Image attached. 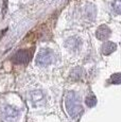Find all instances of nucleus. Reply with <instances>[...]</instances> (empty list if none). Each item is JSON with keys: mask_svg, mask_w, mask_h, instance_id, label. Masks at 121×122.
Wrapping results in <instances>:
<instances>
[{"mask_svg": "<svg viewBox=\"0 0 121 122\" xmlns=\"http://www.w3.org/2000/svg\"><path fill=\"white\" fill-rule=\"evenodd\" d=\"M65 106L67 112L72 119H76L83 112V106L81 104L80 97L74 91H69L65 97Z\"/></svg>", "mask_w": 121, "mask_h": 122, "instance_id": "f257e3e1", "label": "nucleus"}, {"mask_svg": "<svg viewBox=\"0 0 121 122\" xmlns=\"http://www.w3.org/2000/svg\"><path fill=\"white\" fill-rule=\"evenodd\" d=\"M53 60V53L50 49H41L38 53H37L36 56V64L39 65V66H48L52 63Z\"/></svg>", "mask_w": 121, "mask_h": 122, "instance_id": "f03ea898", "label": "nucleus"}, {"mask_svg": "<svg viewBox=\"0 0 121 122\" xmlns=\"http://www.w3.org/2000/svg\"><path fill=\"white\" fill-rule=\"evenodd\" d=\"M32 54H33V50H30V49L19 50L13 56V62L15 64H27L31 60Z\"/></svg>", "mask_w": 121, "mask_h": 122, "instance_id": "7ed1b4c3", "label": "nucleus"}, {"mask_svg": "<svg viewBox=\"0 0 121 122\" xmlns=\"http://www.w3.org/2000/svg\"><path fill=\"white\" fill-rule=\"evenodd\" d=\"M18 117V111L12 106H5L2 111V118L6 121H13Z\"/></svg>", "mask_w": 121, "mask_h": 122, "instance_id": "20e7f679", "label": "nucleus"}, {"mask_svg": "<svg viewBox=\"0 0 121 122\" xmlns=\"http://www.w3.org/2000/svg\"><path fill=\"white\" fill-rule=\"evenodd\" d=\"M81 45H82V41H81V38L78 36L70 37V38H68L66 41V43H65L66 48L69 49L70 51H78L79 49H80Z\"/></svg>", "mask_w": 121, "mask_h": 122, "instance_id": "39448f33", "label": "nucleus"}, {"mask_svg": "<svg viewBox=\"0 0 121 122\" xmlns=\"http://www.w3.org/2000/svg\"><path fill=\"white\" fill-rule=\"evenodd\" d=\"M96 36L100 41H105V39H107L108 37L111 36V29L105 25H101V27H99L97 29Z\"/></svg>", "mask_w": 121, "mask_h": 122, "instance_id": "423d86ee", "label": "nucleus"}, {"mask_svg": "<svg viewBox=\"0 0 121 122\" xmlns=\"http://www.w3.org/2000/svg\"><path fill=\"white\" fill-rule=\"evenodd\" d=\"M101 49L104 55H109L111 53H113L117 49V45L115 43H113V41H106V43L103 44Z\"/></svg>", "mask_w": 121, "mask_h": 122, "instance_id": "0eeeda50", "label": "nucleus"}, {"mask_svg": "<svg viewBox=\"0 0 121 122\" xmlns=\"http://www.w3.org/2000/svg\"><path fill=\"white\" fill-rule=\"evenodd\" d=\"M30 98H31V102L34 105H39V102L44 101V95L40 90H34L33 92H31Z\"/></svg>", "mask_w": 121, "mask_h": 122, "instance_id": "6e6552de", "label": "nucleus"}, {"mask_svg": "<svg viewBox=\"0 0 121 122\" xmlns=\"http://www.w3.org/2000/svg\"><path fill=\"white\" fill-rule=\"evenodd\" d=\"M83 73H84V70H83L82 68L78 67L71 71V78L74 79V80H79L83 76Z\"/></svg>", "mask_w": 121, "mask_h": 122, "instance_id": "1a4fd4ad", "label": "nucleus"}, {"mask_svg": "<svg viewBox=\"0 0 121 122\" xmlns=\"http://www.w3.org/2000/svg\"><path fill=\"white\" fill-rule=\"evenodd\" d=\"M111 8L116 14L121 15V0H114L111 3Z\"/></svg>", "mask_w": 121, "mask_h": 122, "instance_id": "9d476101", "label": "nucleus"}, {"mask_svg": "<svg viewBox=\"0 0 121 122\" xmlns=\"http://www.w3.org/2000/svg\"><path fill=\"white\" fill-rule=\"evenodd\" d=\"M85 102H86V104H87V106L94 107L95 105L97 104V98L95 97L94 95H90V96H88V97L86 98Z\"/></svg>", "mask_w": 121, "mask_h": 122, "instance_id": "9b49d317", "label": "nucleus"}, {"mask_svg": "<svg viewBox=\"0 0 121 122\" xmlns=\"http://www.w3.org/2000/svg\"><path fill=\"white\" fill-rule=\"evenodd\" d=\"M111 83L116 84V85L121 84V73H114L111 76Z\"/></svg>", "mask_w": 121, "mask_h": 122, "instance_id": "f8f14e48", "label": "nucleus"}, {"mask_svg": "<svg viewBox=\"0 0 121 122\" xmlns=\"http://www.w3.org/2000/svg\"><path fill=\"white\" fill-rule=\"evenodd\" d=\"M6 5H8V0H4V2H3V10H2L3 14H4V11L6 10Z\"/></svg>", "mask_w": 121, "mask_h": 122, "instance_id": "ddd939ff", "label": "nucleus"}]
</instances>
